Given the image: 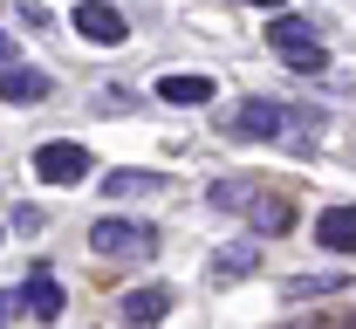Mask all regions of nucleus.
I'll return each mask as SVG.
<instances>
[{
  "label": "nucleus",
  "instance_id": "obj_1",
  "mask_svg": "<svg viewBox=\"0 0 356 329\" xmlns=\"http://www.w3.org/2000/svg\"><path fill=\"white\" fill-rule=\"evenodd\" d=\"M267 55H274L281 69H295V76H322V69H329L322 28H315L309 14H274V21H267Z\"/></svg>",
  "mask_w": 356,
  "mask_h": 329
},
{
  "label": "nucleus",
  "instance_id": "obj_2",
  "mask_svg": "<svg viewBox=\"0 0 356 329\" xmlns=\"http://www.w3.org/2000/svg\"><path fill=\"white\" fill-rule=\"evenodd\" d=\"M89 247H96L103 261H151V254H158V227H151V220H124V213H103V220L89 227Z\"/></svg>",
  "mask_w": 356,
  "mask_h": 329
},
{
  "label": "nucleus",
  "instance_id": "obj_3",
  "mask_svg": "<svg viewBox=\"0 0 356 329\" xmlns=\"http://www.w3.org/2000/svg\"><path fill=\"white\" fill-rule=\"evenodd\" d=\"M35 179H42V186H83L89 179V151L76 138L42 144V151H35Z\"/></svg>",
  "mask_w": 356,
  "mask_h": 329
},
{
  "label": "nucleus",
  "instance_id": "obj_4",
  "mask_svg": "<svg viewBox=\"0 0 356 329\" xmlns=\"http://www.w3.org/2000/svg\"><path fill=\"white\" fill-rule=\"evenodd\" d=\"M172 288L165 282H151V288H131V295H124V329H158L165 323V316H172Z\"/></svg>",
  "mask_w": 356,
  "mask_h": 329
},
{
  "label": "nucleus",
  "instance_id": "obj_5",
  "mask_svg": "<svg viewBox=\"0 0 356 329\" xmlns=\"http://www.w3.org/2000/svg\"><path fill=\"white\" fill-rule=\"evenodd\" d=\"M48 96H55V76L48 69H28V62L0 69V103H48Z\"/></svg>",
  "mask_w": 356,
  "mask_h": 329
},
{
  "label": "nucleus",
  "instance_id": "obj_6",
  "mask_svg": "<svg viewBox=\"0 0 356 329\" xmlns=\"http://www.w3.org/2000/svg\"><path fill=\"white\" fill-rule=\"evenodd\" d=\"M233 131H240V138H281V131H288V110L267 103V96H247V103L233 110Z\"/></svg>",
  "mask_w": 356,
  "mask_h": 329
},
{
  "label": "nucleus",
  "instance_id": "obj_7",
  "mask_svg": "<svg viewBox=\"0 0 356 329\" xmlns=\"http://www.w3.org/2000/svg\"><path fill=\"white\" fill-rule=\"evenodd\" d=\"M21 309H28L35 323H55V316H62V282H55L48 268H28V282H21Z\"/></svg>",
  "mask_w": 356,
  "mask_h": 329
},
{
  "label": "nucleus",
  "instance_id": "obj_8",
  "mask_svg": "<svg viewBox=\"0 0 356 329\" xmlns=\"http://www.w3.org/2000/svg\"><path fill=\"white\" fill-rule=\"evenodd\" d=\"M76 35H83V42H103V48H117L124 35H131V21H124L117 7H76Z\"/></svg>",
  "mask_w": 356,
  "mask_h": 329
},
{
  "label": "nucleus",
  "instance_id": "obj_9",
  "mask_svg": "<svg viewBox=\"0 0 356 329\" xmlns=\"http://www.w3.org/2000/svg\"><path fill=\"white\" fill-rule=\"evenodd\" d=\"M315 240H322L329 254H356V206H329V213H315Z\"/></svg>",
  "mask_w": 356,
  "mask_h": 329
},
{
  "label": "nucleus",
  "instance_id": "obj_10",
  "mask_svg": "<svg viewBox=\"0 0 356 329\" xmlns=\"http://www.w3.org/2000/svg\"><path fill=\"white\" fill-rule=\"evenodd\" d=\"M158 103L199 110V103H213V76H158Z\"/></svg>",
  "mask_w": 356,
  "mask_h": 329
},
{
  "label": "nucleus",
  "instance_id": "obj_11",
  "mask_svg": "<svg viewBox=\"0 0 356 329\" xmlns=\"http://www.w3.org/2000/svg\"><path fill=\"white\" fill-rule=\"evenodd\" d=\"M254 261H261V254H254V240H233V247H213V261H206V268H213V282H247V275H254Z\"/></svg>",
  "mask_w": 356,
  "mask_h": 329
},
{
  "label": "nucleus",
  "instance_id": "obj_12",
  "mask_svg": "<svg viewBox=\"0 0 356 329\" xmlns=\"http://www.w3.org/2000/svg\"><path fill=\"white\" fill-rule=\"evenodd\" d=\"M144 192H165V172H110L103 199H144Z\"/></svg>",
  "mask_w": 356,
  "mask_h": 329
},
{
  "label": "nucleus",
  "instance_id": "obj_13",
  "mask_svg": "<svg viewBox=\"0 0 356 329\" xmlns=\"http://www.w3.org/2000/svg\"><path fill=\"white\" fill-rule=\"evenodd\" d=\"M206 199H213V213H233V206H261L267 192L254 186V179H220V186L206 192Z\"/></svg>",
  "mask_w": 356,
  "mask_h": 329
},
{
  "label": "nucleus",
  "instance_id": "obj_14",
  "mask_svg": "<svg viewBox=\"0 0 356 329\" xmlns=\"http://www.w3.org/2000/svg\"><path fill=\"white\" fill-rule=\"evenodd\" d=\"M288 227H295V220H288L281 199H261V206H254V234H288Z\"/></svg>",
  "mask_w": 356,
  "mask_h": 329
},
{
  "label": "nucleus",
  "instance_id": "obj_15",
  "mask_svg": "<svg viewBox=\"0 0 356 329\" xmlns=\"http://www.w3.org/2000/svg\"><path fill=\"white\" fill-rule=\"evenodd\" d=\"M322 288H343V275H309V282H288V295H322Z\"/></svg>",
  "mask_w": 356,
  "mask_h": 329
},
{
  "label": "nucleus",
  "instance_id": "obj_16",
  "mask_svg": "<svg viewBox=\"0 0 356 329\" xmlns=\"http://www.w3.org/2000/svg\"><path fill=\"white\" fill-rule=\"evenodd\" d=\"M14 234H42V213L35 206H14Z\"/></svg>",
  "mask_w": 356,
  "mask_h": 329
},
{
  "label": "nucleus",
  "instance_id": "obj_17",
  "mask_svg": "<svg viewBox=\"0 0 356 329\" xmlns=\"http://www.w3.org/2000/svg\"><path fill=\"white\" fill-rule=\"evenodd\" d=\"M14 309H21V288H7V295H0V323H7Z\"/></svg>",
  "mask_w": 356,
  "mask_h": 329
},
{
  "label": "nucleus",
  "instance_id": "obj_18",
  "mask_svg": "<svg viewBox=\"0 0 356 329\" xmlns=\"http://www.w3.org/2000/svg\"><path fill=\"white\" fill-rule=\"evenodd\" d=\"M0 69H14V42L7 35H0Z\"/></svg>",
  "mask_w": 356,
  "mask_h": 329
},
{
  "label": "nucleus",
  "instance_id": "obj_19",
  "mask_svg": "<svg viewBox=\"0 0 356 329\" xmlns=\"http://www.w3.org/2000/svg\"><path fill=\"white\" fill-rule=\"evenodd\" d=\"M350 329H356V323H350Z\"/></svg>",
  "mask_w": 356,
  "mask_h": 329
}]
</instances>
